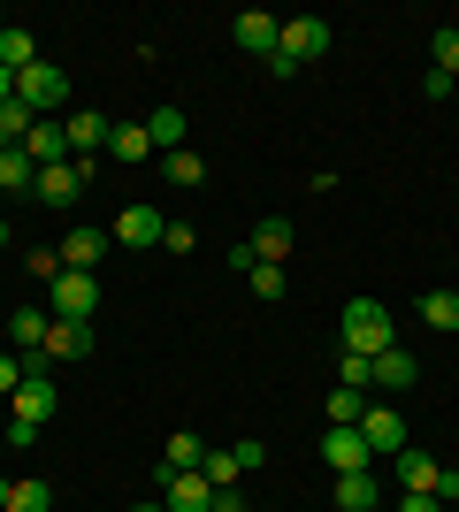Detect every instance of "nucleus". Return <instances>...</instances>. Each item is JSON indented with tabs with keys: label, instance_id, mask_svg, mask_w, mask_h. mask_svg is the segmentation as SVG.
<instances>
[{
	"label": "nucleus",
	"instance_id": "nucleus-1",
	"mask_svg": "<svg viewBox=\"0 0 459 512\" xmlns=\"http://www.w3.org/2000/svg\"><path fill=\"white\" fill-rule=\"evenodd\" d=\"M337 329H345V352H360V360H375V352H391V344H398L391 306H383V299H352Z\"/></svg>",
	"mask_w": 459,
	"mask_h": 512
},
{
	"label": "nucleus",
	"instance_id": "nucleus-2",
	"mask_svg": "<svg viewBox=\"0 0 459 512\" xmlns=\"http://www.w3.org/2000/svg\"><path fill=\"white\" fill-rule=\"evenodd\" d=\"M329 39H337V31H329L322 16H291V23H284V39H276V54H268V69H276V77H291L299 62H322Z\"/></svg>",
	"mask_w": 459,
	"mask_h": 512
},
{
	"label": "nucleus",
	"instance_id": "nucleus-3",
	"mask_svg": "<svg viewBox=\"0 0 459 512\" xmlns=\"http://www.w3.org/2000/svg\"><path fill=\"white\" fill-rule=\"evenodd\" d=\"M46 306H54V321H92V314H100V276L62 268V276L46 283Z\"/></svg>",
	"mask_w": 459,
	"mask_h": 512
},
{
	"label": "nucleus",
	"instance_id": "nucleus-4",
	"mask_svg": "<svg viewBox=\"0 0 459 512\" xmlns=\"http://www.w3.org/2000/svg\"><path fill=\"white\" fill-rule=\"evenodd\" d=\"M16 100L31 107V115H62V107H69V77H62L54 62H31V69L16 77Z\"/></svg>",
	"mask_w": 459,
	"mask_h": 512
},
{
	"label": "nucleus",
	"instance_id": "nucleus-5",
	"mask_svg": "<svg viewBox=\"0 0 459 512\" xmlns=\"http://www.w3.org/2000/svg\"><path fill=\"white\" fill-rule=\"evenodd\" d=\"M23 161H31V169H62L69 161V130H62V115H39V123L23 130Z\"/></svg>",
	"mask_w": 459,
	"mask_h": 512
},
{
	"label": "nucleus",
	"instance_id": "nucleus-6",
	"mask_svg": "<svg viewBox=\"0 0 459 512\" xmlns=\"http://www.w3.org/2000/svg\"><path fill=\"white\" fill-rule=\"evenodd\" d=\"M161 237H169V214H161V207H123V214H115V245H131V253H153Z\"/></svg>",
	"mask_w": 459,
	"mask_h": 512
},
{
	"label": "nucleus",
	"instance_id": "nucleus-7",
	"mask_svg": "<svg viewBox=\"0 0 459 512\" xmlns=\"http://www.w3.org/2000/svg\"><path fill=\"white\" fill-rule=\"evenodd\" d=\"M85 161H62V169H39V184H31V199H39V207H77V199H85Z\"/></svg>",
	"mask_w": 459,
	"mask_h": 512
},
{
	"label": "nucleus",
	"instance_id": "nucleus-8",
	"mask_svg": "<svg viewBox=\"0 0 459 512\" xmlns=\"http://www.w3.org/2000/svg\"><path fill=\"white\" fill-rule=\"evenodd\" d=\"M360 436H368L375 459H398V451H406V421H398V406H375V398H368V413H360Z\"/></svg>",
	"mask_w": 459,
	"mask_h": 512
},
{
	"label": "nucleus",
	"instance_id": "nucleus-9",
	"mask_svg": "<svg viewBox=\"0 0 459 512\" xmlns=\"http://www.w3.org/2000/svg\"><path fill=\"white\" fill-rule=\"evenodd\" d=\"M54 406H62V398H54V383H46V375H23L16 390H8V421H54Z\"/></svg>",
	"mask_w": 459,
	"mask_h": 512
},
{
	"label": "nucleus",
	"instance_id": "nucleus-10",
	"mask_svg": "<svg viewBox=\"0 0 459 512\" xmlns=\"http://www.w3.org/2000/svg\"><path fill=\"white\" fill-rule=\"evenodd\" d=\"M230 39H238L245 54H261V62H268V54H276V39H284V16H268V8H245V16L230 23Z\"/></svg>",
	"mask_w": 459,
	"mask_h": 512
},
{
	"label": "nucleus",
	"instance_id": "nucleus-11",
	"mask_svg": "<svg viewBox=\"0 0 459 512\" xmlns=\"http://www.w3.org/2000/svg\"><path fill=\"white\" fill-rule=\"evenodd\" d=\"M54 253H62V268H77V276H92V268L108 260V230H92V222H77V230H69L62 245H54Z\"/></svg>",
	"mask_w": 459,
	"mask_h": 512
},
{
	"label": "nucleus",
	"instance_id": "nucleus-12",
	"mask_svg": "<svg viewBox=\"0 0 459 512\" xmlns=\"http://www.w3.org/2000/svg\"><path fill=\"white\" fill-rule=\"evenodd\" d=\"M245 245H253V260H268V268H291V214H261Z\"/></svg>",
	"mask_w": 459,
	"mask_h": 512
},
{
	"label": "nucleus",
	"instance_id": "nucleus-13",
	"mask_svg": "<svg viewBox=\"0 0 459 512\" xmlns=\"http://www.w3.org/2000/svg\"><path fill=\"white\" fill-rule=\"evenodd\" d=\"M62 130H69V161H85V169H92V153L108 146V115L77 107V115H62Z\"/></svg>",
	"mask_w": 459,
	"mask_h": 512
},
{
	"label": "nucleus",
	"instance_id": "nucleus-14",
	"mask_svg": "<svg viewBox=\"0 0 459 512\" xmlns=\"http://www.w3.org/2000/svg\"><path fill=\"white\" fill-rule=\"evenodd\" d=\"M322 459H329L337 474H368L375 451H368V436H360V428H329V436H322Z\"/></svg>",
	"mask_w": 459,
	"mask_h": 512
},
{
	"label": "nucleus",
	"instance_id": "nucleus-15",
	"mask_svg": "<svg viewBox=\"0 0 459 512\" xmlns=\"http://www.w3.org/2000/svg\"><path fill=\"white\" fill-rule=\"evenodd\" d=\"M161 482H169V512H207V505H215V482H207V474H169V467H161Z\"/></svg>",
	"mask_w": 459,
	"mask_h": 512
},
{
	"label": "nucleus",
	"instance_id": "nucleus-16",
	"mask_svg": "<svg viewBox=\"0 0 459 512\" xmlns=\"http://www.w3.org/2000/svg\"><path fill=\"white\" fill-rule=\"evenodd\" d=\"M46 360H92V321H46Z\"/></svg>",
	"mask_w": 459,
	"mask_h": 512
},
{
	"label": "nucleus",
	"instance_id": "nucleus-17",
	"mask_svg": "<svg viewBox=\"0 0 459 512\" xmlns=\"http://www.w3.org/2000/svg\"><path fill=\"white\" fill-rule=\"evenodd\" d=\"M437 459H429V451H414V444H406V451H398V490H421V497H437Z\"/></svg>",
	"mask_w": 459,
	"mask_h": 512
},
{
	"label": "nucleus",
	"instance_id": "nucleus-18",
	"mask_svg": "<svg viewBox=\"0 0 459 512\" xmlns=\"http://www.w3.org/2000/svg\"><path fill=\"white\" fill-rule=\"evenodd\" d=\"M31 62H46V54H39V39H31L23 23H8V31H0V69H8V77H23Z\"/></svg>",
	"mask_w": 459,
	"mask_h": 512
},
{
	"label": "nucleus",
	"instance_id": "nucleus-19",
	"mask_svg": "<svg viewBox=\"0 0 459 512\" xmlns=\"http://www.w3.org/2000/svg\"><path fill=\"white\" fill-rule=\"evenodd\" d=\"M329 497H337V512H375V505H383L375 474H337V490H329Z\"/></svg>",
	"mask_w": 459,
	"mask_h": 512
},
{
	"label": "nucleus",
	"instance_id": "nucleus-20",
	"mask_svg": "<svg viewBox=\"0 0 459 512\" xmlns=\"http://www.w3.org/2000/svg\"><path fill=\"white\" fill-rule=\"evenodd\" d=\"M375 390H414V352H406V344L375 352Z\"/></svg>",
	"mask_w": 459,
	"mask_h": 512
},
{
	"label": "nucleus",
	"instance_id": "nucleus-21",
	"mask_svg": "<svg viewBox=\"0 0 459 512\" xmlns=\"http://www.w3.org/2000/svg\"><path fill=\"white\" fill-rule=\"evenodd\" d=\"M146 138H153V153H176V146H184V107L161 100V107L146 115Z\"/></svg>",
	"mask_w": 459,
	"mask_h": 512
},
{
	"label": "nucleus",
	"instance_id": "nucleus-22",
	"mask_svg": "<svg viewBox=\"0 0 459 512\" xmlns=\"http://www.w3.org/2000/svg\"><path fill=\"white\" fill-rule=\"evenodd\" d=\"M8 352H46V314H39V306L8 314Z\"/></svg>",
	"mask_w": 459,
	"mask_h": 512
},
{
	"label": "nucleus",
	"instance_id": "nucleus-23",
	"mask_svg": "<svg viewBox=\"0 0 459 512\" xmlns=\"http://www.w3.org/2000/svg\"><path fill=\"white\" fill-rule=\"evenodd\" d=\"M161 169H169V184H184V192H199V184H207V161H199L192 146H176V153H161Z\"/></svg>",
	"mask_w": 459,
	"mask_h": 512
},
{
	"label": "nucleus",
	"instance_id": "nucleus-24",
	"mask_svg": "<svg viewBox=\"0 0 459 512\" xmlns=\"http://www.w3.org/2000/svg\"><path fill=\"white\" fill-rule=\"evenodd\" d=\"M161 467H169V474H192V467H207V444H199L192 428H176V436H169V459H161Z\"/></svg>",
	"mask_w": 459,
	"mask_h": 512
},
{
	"label": "nucleus",
	"instance_id": "nucleus-25",
	"mask_svg": "<svg viewBox=\"0 0 459 512\" xmlns=\"http://www.w3.org/2000/svg\"><path fill=\"white\" fill-rule=\"evenodd\" d=\"M108 153H115V161H146V153H153L146 123H115V130H108Z\"/></svg>",
	"mask_w": 459,
	"mask_h": 512
},
{
	"label": "nucleus",
	"instance_id": "nucleus-26",
	"mask_svg": "<svg viewBox=\"0 0 459 512\" xmlns=\"http://www.w3.org/2000/svg\"><path fill=\"white\" fill-rule=\"evenodd\" d=\"M429 69H437V77H459V23H437V39H429Z\"/></svg>",
	"mask_w": 459,
	"mask_h": 512
},
{
	"label": "nucleus",
	"instance_id": "nucleus-27",
	"mask_svg": "<svg viewBox=\"0 0 459 512\" xmlns=\"http://www.w3.org/2000/svg\"><path fill=\"white\" fill-rule=\"evenodd\" d=\"M360 413H368V390H329V428H360Z\"/></svg>",
	"mask_w": 459,
	"mask_h": 512
},
{
	"label": "nucleus",
	"instance_id": "nucleus-28",
	"mask_svg": "<svg viewBox=\"0 0 459 512\" xmlns=\"http://www.w3.org/2000/svg\"><path fill=\"white\" fill-rule=\"evenodd\" d=\"M8 512H54V490H46L39 474H23L16 490H8Z\"/></svg>",
	"mask_w": 459,
	"mask_h": 512
},
{
	"label": "nucleus",
	"instance_id": "nucleus-29",
	"mask_svg": "<svg viewBox=\"0 0 459 512\" xmlns=\"http://www.w3.org/2000/svg\"><path fill=\"white\" fill-rule=\"evenodd\" d=\"M199 474H207V482H215V490H238V474H245L238 444H230V451H207V467H199Z\"/></svg>",
	"mask_w": 459,
	"mask_h": 512
},
{
	"label": "nucleus",
	"instance_id": "nucleus-30",
	"mask_svg": "<svg viewBox=\"0 0 459 512\" xmlns=\"http://www.w3.org/2000/svg\"><path fill=\"white\" fill-rule=\"evenodd\" d=\"M421 321H429V329H459V291H429V299H421Z\"/></svg>",
	"mask_w": 459,
	"mask_h": 512
},
{
	"label": "nucleus",
	"instance_id": "nucleus-31",
	"mask_svg": "<svg viewBox=\"0 0 459 512\" xmlns=\"http://www.w3.org/2000/svg\"><path fill=\"white\" fill-rule=\"evenodd\" d=\"M31 184H39V169L23 153H0V192H31Z\"/></svg>",
	"mask_w": 459,
	"mask_h": 512
},
{
	"label": "nucleus",
	"instance_id": "nucleus-32",
	"mask_svg": "<svg viewBox=\"0 0 459 512\" xmlns=\"http://www.w3.org/2000/svg\"><path fill=\"white\" fill-rule=\"evenodd\" d=\"M337 383H345V390H375V360L345 352V360H337Z\"/></svg>",
	"mask_w": 459,
	"mask_h": 512
},
{
	"label": "nucleus",
	"instance_id": "nucleus-33",
	"mask_svg": "<svg viewBox=\"0 0 459 512\" xmlns=\"http://www.w3.org/2000/svg\"><path fill=\"white\" fill-rule=\"evenodd\" d=\"M31 123H39V115H31L23 100H8V107H0V138H8V146H23V130H31Z\"/></svg>",
	"mask_w": 459,
	"mask_h": 512
},
{
	"label": "nucleus",
	"instance_id": "nucleus-34",
	"mask_svg": "<svg viewBox=\"0 0 459 512\" xmlns=\"http://www.w3.org/2000/svg\"><path fill=\"white\" fill-rule=\"evenodd\" d=\"M245 283H253V299H284V268H268V260H261Z\"/></svg>",
	"mask_w": 459,
	"mask_h": 512
},
{
	"label": "nucleus",
	"instance_id": "nucleus-35",
	"mask_svg": "<svg viewBox=\"0 0 459 512\" xmlns=\"http://www.w3.org/2000/svg\"><path fill=\"white\" fill-rule=\"evenodd\" d=\"M23 375H31V367H23V352H0V398H8V390H16Z\"/></svg>",
	"mask_w": 459,
	"mask_h": 512
},
{
	"label": "nucleus",
	"instance_id": "nucleus-36",
	"mask_svg": "<svg viewBox=\"0 0 459 512\" xmlns=\"http://www.w3.org/2000/svg\"><path fill=\"white\" fill-rule=\"evenodd\" d=\"M161 245H169V253H192L199 230H192V222H169V237H161Z\"/></svg>",
	"mask_w": 459,
	"mask_h": 512
},
{
	"label": "nucleus",
	"instance_id": "nucleus-37",
	"mask_svg": "<svg viewBox=\"0 0 459 512\" xmlns=\"http://www.w3.org/2000/svg\"><path fill=\"white\" fill-rule=\"evenodd\" d=\"M437 505H444V512L459 505V467H444V474H437Z\"/></svg>",
	"mask_w": 459,
	"mask_h": 512
},
{
	"label": "nucleus",
	"instance_id": "nucleus-38",
	"mask_svg": "<svg viewBox=\"0 0 459 512\" xmlns=\"http://www.w3.org/2000/svg\"><path fill=\"white\" fill-rule=\"evenodd\" d=\"M398 512H444L437 497H421V490H398Z\"/></svg>",
	"mask_w": 459,
	"mask_h": 512
},
{
	"label": "nucleus",
	"instance_id": "nucleus-39",
	"mask_svg": "<svg viewBox=\"0 0 459 512\" xmlns=\"http://www.w3.org/2000/svg\"><path fill=\"white\" fill-rule=\"evenodd\" d=\"M207 512H245V497L238 490H215V505H207Z\"/></svg>",
	"mask_w": 459,
	"mask_h": 512
},
{
	"label": "nucleus",
	"instance_id": "nucleus-40",
	"mask_svg": "<svg viewBox=\"0 0 459 512\" xmlns=\"http://www.w3.org/2000/svg\"><path fill=\"white\" fill-rule=\"evenodd\" d=\"M8 100H16V77H8V69H0V107H8Z\"/></svg>",
	"mask_w": 459,
	"mask_h": 512
},
{
	"label": "nucleus",
	"instance_id": "nucleus-41",
	"mask_svg": "<svg viewBox=\"0 0 459 512\" xmlns=\"http://www.w3.org/2000/svg\"><path fill=\"white\" fill-rule=\"evenodd\" d=\"M8 490H16V482H8V474H0V512H8Z\"/></svg>",
	"mask_w": 459,
	"mask_h": 512
},
{
	"label": "nucleus",
	"instance_id": "nucleus-42",
	"mask_svg": "<svg viewBox=\"0 0 459 512\" xmlns=\"http://www.w3.org/2000/svg\"><path fill=\"white\" fill-rule=\"evenodd\" d=\"M0 253H8V214H0Z\"/></svg>",
	"mask_w": 459,
	"mask_h": 512
},
{
	"label": "nucleus",
	"instance_id": "nucleus-43",
	"mask_svg": "<svg viewBox=\"0 0 459 512\" xmlns=\"http://www.w3.org/2000/svg\"><path fill=\"white\" fill-rule=\"evenodd\" d=\"M131 512H169V505H131Z\"/></svg>",
	"mask_w": 459,
	"mask_h": 512
},
{
	"label": "nucleus",
	"instance_id": "nucleus-44",
	"mask_svg": "<svg viewBox=\"0 0 459 512\" xmlns=\"http://www.w3.org/2000/svg\"><path fill=\"white\" fill-rule=\"evenodd\" d=\"M0 352H8V321H0Z\"/></svg>",
	"mask_w": 459,
	"mask_h": 512
},
{
	"label": "nucleus",
	"instance_id": "nucleus-45",
	"mask_svg": "<svg viewBox=\"0 0 459 512\" xmlns=\"http://www.w3.org/2000/svg\"><path fill=\"white\" fill-rule=\"evenodd\" d=\"M0 31H8V16H0Z\"/></svg>",
	"mask_w": 459,
	"mask_h": 512
},
{
	"label": "nucleus",
	"instance_id": "nucleus-46",
	"mask_svg": "<svg viewBox=\"0 0 459 512\" xmlns=\"http://www.w3.org/2000/svg\"><path fill=\"white\" fill-rule=\"evenodd\" d=\"M0 406H8V398H0Z\"/></svg>",
	"mask_w": 459,
	"mask_h": 512
}]
</instances>
